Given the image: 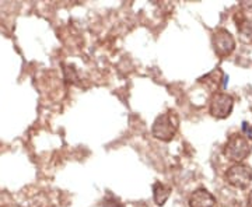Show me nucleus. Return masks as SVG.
<instances>
[{
  "label": "nucleus",
  "mask_w": 252,
  "mask_h": 207,
  "mask_svg": "<svg viewBox=\"0 0 252 207\" xmlns=\"http://www.w3.org/2000/svg\"><path fill=\"white\" fill-rule=\"evenodd\" d=\"M153 196L157 206H164L165 202L171 196V188L164 185V183L157 182V183H154L153 186Z\"/></svg>",
  "instance_id": "0eeeda50"
},
{
  "label": "nucleus",
  "mask_w": 252,
  "mask_h": 207,
  "mask_svg": "<svg viewBox=\"0 0 252 207\" xmlns=\"http://www.w3.org/2000/svg\"><path fill=\"white\" fill-rule=\"evenodd\" d=\"M225 179L230 185H233L235 188L244 189L247 188L252 180V171L248 165L244 164H237L234 167H231L227 174H225Z\"/></svg>",
  "instance_id": "7ed1b4c3"
},
{
  "label": "nucleus",
  "mask_w": 252,
  "mask_h": 207,
  "mask_svg": "<svg viewBox=\"0 0 252 207\" xmlns=\"http://www.w3.org/2000/svg\"><path fill=\"white\" fill-rule=\"evenodd\" d=\"M233 98L223 92H217L210 101V114L215 118L223 119L230 115L233 109Z\"/></svg>",
  "instance_id": "20e7f679"
},
{
  "label": "nucleus",
  "mask_w": 252,
  "mask_h": 207,
  "mask_svg": "<svg viewBox=\"0 0 252 207\" xmlns=\"http://www.w3.org/2000/svg\"><path fill=\"white\" fill-rule=\"evenodd\" d=\"M213 46H215V51H216L217 55L227 56L234 51V38L225 30H219L213 36Z\"/></svg>",
  "instance_id": "39448f33"
},
{
  "label": "nucleus",
  "mask_w": 252,
  "mask_h": 207,
  "mask_svg": "<svg viewBox=\"0 0 252 207\" xmlns=\"http://www.w3.org/2000/svg\"><path fill=\"white\" fill-rule=\"evenodd\" d=\"M101 207H124V205H122L115 196H111V195H109L108 198H105L102 200Z\"/></svg>",
  "instance_id": "9d476101"
},
{
  "label": "nucleus",
  "mask_w": 252,
  "mask_h": 207,
  "mask_svg": "<svg viewBox=\"0 0 252 207\" xmlns=\"http://www.w3.org/2000/svg\"><path fill=\"white\" fill-rule=\"evenodd\" d=\"M177 130H178V117L175 115V112L168 111L165 114H161L154 120L152 135L158 140L170 142L175 136Z\"/></svg>",
  "instance_id": "f257e3e1"
},
{
  "label": "nucleus",
  "mask_w": 252,
  "mask_h": 207,
  "mask_svg": "<svg viewBox=\"0 0 252 207\" xmlns=\"http://www.w3.org/2000/svg\"><path fill=\"white\" fill-rule=\"evenodd\" d=\"M216 74H217V70H215V72L209 73V74H207V76H205V77H202V79H200L199 81H200L202 84H205L207 89H210L212 91H215V90H217V87L220 86V81H221L220 79H221L223 73H220L216 79H215V76H216Z\"/></svg>",
  "instance_id": "6e6552de"
},
{
  "label": "nucleus",
  "mask_w": 252,
  "mask_h": 207,
  "mask_svg": "<svg viewBox=\"0 0 252 207\" xmlns=\"http://www.w3.org/2000/svg\"><path fill=\"white\" fill-rule=\"evenodd\" d=\"M252 150L251 142L243 135H233L225 144V157L231 161H243Z\"/></svg>",
  "instance_id": "f03ea898"
},
{
  "label": "nucleus",
  "mask_w": 252,
  "mask_h": 207,
  "mask_svg": "<svg viewBox=\"0 0 252 207\" xmlns=\"http://www.w3.org/2000/svg\"><path fill=\"white\" fill-rule=\"evenodd\" d=\"M241 38L247 42H252V23H245L244 26L240 27Z\"/></svg>",
  "instance_id": "1a4fd4ad"
},
{
  "label": "nucleus",
  "mask_w": 252,
  "mask_h": 207,
  "mask_svg": "<svg viewBox=\"0 0 252 207\" xmlns=\"http://www.w3.org/2000/svg\"><path fill=\"white\" fill-rule=\"evenodd\" d=\"M250 203H251V206H252V195L250 196Z\"/></svg>",
  "instance_id": "9b49d317"
},
{
  "label": "nucleus",
  "mask_w": 252,
  "mask_h": 207,
  "mask_svg": "<svg viewBox=\"0 0 252 207\" xmlns=\"http://www.w3.org/2000/svg\"><path fill=\"white\" fill-rule=\"evenodd\" d=\"M189 207H215L216 200L206 189L195 190L188 200Z\"/></svg>",
  "instance_id": "423d86ee"
}]
</instances>
